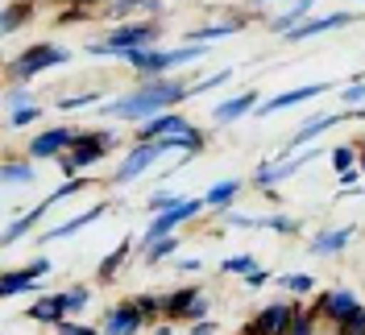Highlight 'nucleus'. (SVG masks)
Returning <instances> with one entry per match:
<instances>
[{
	"instance_id": "13",
	"label": "nucleus",
	"mask_w": 365,
	"mask_h": 335,
	"mask_svg": "<svg viewBox=\"0 0 365 335\" xmlns=\"http://www.w3.org/2000/svg\"><path fill=\"white\" fill-rule=\"evenodd\" d=\"M332 91V83H303V87H291V91H278V95H270L266 104H257V120H266V116H278V112L295 108V104H307V100H319V95H328Z\"/></svg>"
},
{
	"instance_id": "36",
	"label": "nucleus",
	"mask_w": 365,
	"mask_h": 335,
	"mask_svg": "<svg viewBox=\"0 0 365 335\" xmlns=\"http://www.w3.org/2000/svg\"><path fill=\"white\" fill-rule=\"evenodd\" d=\"M278 286H282V290L287 294H312L316 290V282H312V273H282V277H278Z\"/></svg>"
},
{
	"instance_id": "26",
	"label": "nucleus",
	"mask_w": 365,
	"mask_h": 335,
	"mask_svg": "<svg viewBox=\"0 0 365 335\" xmlns=\"http://www.w3.org/2000/svg\"><path fill=\"white\" fill-rule=\"evenodd\" d=\"M29 17H34V0H9V4H4V13H0V33H4V38H13Z\"/></svg>"
},
{
	"instance_id": "35",
	"label": "nucleus",
	"mask_w": 365,
	"mask_h": 335,
	"mask_svg": "<svg viewBox=\"0 0 365 335\" xmlns=\"http://www.w3.org/2000/svg\"><path fill=\"white\" fill-rule=\"evenodd\" d=\"M182 203V195H175V191H154V195H150V199H145V211H150V216H162V211H170V207H179Z\"/></svg>"
},
{
	"instance_id": "18",
	"label": "nucleus",
	"mask_w": 365,
	"mask_h": 335,
	"mask_svg": "<svg viewBox=\"0 0 365 335\" xmlns=\"http://www.w3.org/2000/svg\"><path fill=\"white\" fill-rule=\"evenodd\" d=\"M257 112V91H237V95H228L220 104H212V120L216 124H237V120H245Z\"/></svg>"
},
{
	"instance_id": "11",
	"label": "nucleus",
	"mask_w": 365,
	"mask_h": 335,
	"mask_svg": "<svg viewBox=\"0 0 365 335\" xmlns=\"http://www.w3.org/2000/svg\"><path fill=\"white\" fill-rule=\"evenodd\" d=\"M361 21V13H353V9H336V13H316V17H307V21L291 29L282 42H307V38H316V33H332V29H349V25Z\"/></svg>"
},
{
	"instance_id": "6",
	"label": "nucleus",
	"mask_w": 365,
	"mask_h": 335,
	"mask_svg": "<svg viewBox=\"0 0 365 335\" xmlns=\"http://www.w3.org/2000/svg\"><path fill=\"white\" fill-rule=\"evenodd\" d=\"M361 116H365V108H341V112H316V116H307L295 133L287 137V145L278 149V157H274V161H287V157H295V154H303V149H312V141H316L319 133L336 129V124H344V120H361Z\"/></svg>"
},
{
	"instance_id": "39",
	"label": "nucleus",
	"mask_w": 365,
	"mask_h": 335,
	"mask_svg": "<svg viewBox=\"0 0 365 335\" xmlns=\"http://www.w3.org/2000/svg\"><path fill=\"white\" fill-rule=\"evenodd\" d=\"M21 104H34V95H29V87H21V83H9V87H4V112L21 108Z\"/></svg>"
},
{
	"instance_id": "17",
	"label": "nucleus",
	"mask_w": 365,
	"mask_h": 335,
	"mask_svg": "<svg viewBox=\"0 0 365 335\" xmlns=\"http://www.w3.org/2000/svg\"><path fill=\"white\" fill-rule=\"evenodd\" d=\"M141 327H145V314L133 307V298H125V302L108 307V314H104V327H100V331H104V335H137Z\"/></svg>"
},
{
	"instance_id": "1",
	"label": "nucleus",
	"mask_w": 365,
	"mask_h": 335,
	"mask_svg": "<svg viewBox=\"0 0 365 335\" xmlns=\"http://www.w3.org/2000/svg\"><path fill=\"white\" fill-rule=\"evenodd\" d=\"M195 83H187L182 75H162V79H137L133 91H125V95H116L108 104H96L100 116H108V120H125V124H133L141 129L145 120H154L162 112H175L191 95Z\"/></svg>"
},
{
	"instance_id": "23",
	"label": "nucleus",
	"mask_w": 365,
	"mask_h": 335,
	"mask_svg": "<svg viewBox=\"0 0 365 335\" xmlns=\"http://www.w3.org/2000/svg\"><path fill=\"white\" fill-rule=\"evenodd\" d=\"M237 195H241V179H220L204 191V203H207V211L225 216V211H232V199Z\"/></svg>"
},
{
	"instance_id": "46",
	"label": "nucleus",
	"mask_w": 365,
	"mask_h": 335,
	"mask_svg": "<svg viewBox=\"0 0 365 335\" xmlns=\"http://www.w3.org/2000/svg\"><path fill=\"white\" fill-rule=\"evenodd\" d=\"M154 335H175V327H170V323H158V327H154Z\"/></svg>"
},
{
	"instance_id": "34",
	"label": "nucleus",
	"mask_w": 365,
	"mask_h": 335,
	"mask_svg": "<svg viewBox=\"0 0 365 335\" xmlns=\"http://www.w3.org/2000/svg\"><path fill=\"white\" fill-rule=\"evenodd\" d=\"M88 104H104V95H100V91H79V95H58V104H54V108H58V112H79V108H88Z\"/></svg>"
},
{
	"instance_id": "10",
	"label": "nucleus",
	"mask_w": 365,
	"mask_h": 335,
	"mask_svg": "<svg viewBox=\"0 0 365 335\" xmlns=\"http://www.w3.org/2000/svg\"><path fill=\"white\" fill-rule=\"evenodd\" d=\"M299 311H303L299 302H270V307H262V311L250 319L245 335H287Z\"/></svg>"
},
{
	"instance_id": "29",
	"label": "nucleus",
	"mask_w": 365,
	"mask_h": 335,
	"mask_svg": "<svg viewBox=\"0 0 365 335\" xmlns=\"http://www.w3.org/2000/svg\"><path fill=\"white\" fill-rule=\"evenodd\" d=\"M253 228H262V232H282V236H291V232H299V220H295V216H282V211H274V216H253Z\"/></svg>"
},
{
	"instance_id": "45",
	"label": "nucleus",
	"mask_w": 365,
	"mask_h": 335,
	"mask_svg": "<svg viewBox=\"0 0 365 335\" xmlns=\"http://www.w3.org/2000/svg\"><path fill=\"white\" fill-rule=\"evenodd\" d=\"M357 170H361V179H365V141L357 145Z\"/></svg>"
},
{
	"instance_id": "19",
	"label": "nucleus",
	"mask_w": 365,
	"mask_h": 335,
	"mask_svg": "<svg viewBox=\"0 0 365 335\" xmlns=\"http://www.w3.org/2000/svg\"><path fill=\"white\" fill-rule=\"evenodd\" d=\"M241 29H245V17L237 13V17H225V21L195 25V29L187 33V42H191V46H212V42H220V38H232V33H241Z\"/></svg>"
},
{
	"instance_id": "40",
	"label": "nucleus",
	"mask_w": 365,
	"mask_h": 335,
	"mask_svg": "<svg viewBox=\"0 0 365 335\" xmlns=\"http://www.w3.org/2000/svg\"><path fill=\"white\" fill-rule=\"evenodd\" d=\"M336 335H365V302L349 314V319H344L341 327H336Z\"/></svg>"
},
{
	"instance_id": "49",
	"label": "nucleus",
	"mask_w": 365,
	"mask_h": 335,
	"mask_svg": "<svg viewBox=\"0 0 365 335\" xmlns=\"http://www.w3.org/2000/svg\"><path fill=\"white\" fill-rule=\"evenodd\" d=\"M312 4H316V0H312Z\"/></svg>"
},
{
	"instance_id": "47",
	"label": "nucleus",
	"mask_w": 365,
	"mask_h": 335,
	"mask_svg": "<svg viewBox=\"0 0 365 335\" xmlns=\"http://www.w3.org/2000/svg\"><path fill=\"white\" fill-rule=\"evenodd\" d=\"M332 335H336V327H332Z\"/></svg>"
},
{
	"instance_id": "25",
	"label": "nucleus",
	"mask_w": 365,
	"mask_h": 335,
	"mask_svg": "<svg viewBox=\"0 0 365 335\" xmlns=\"http://www.w3.org/2000/svg\"><path fill=\"white\" fill-rule=\"evenodd\" d=\"M0 179H4L9 191H13V186H34V182H38V170H34L29 157H9L4 170H0Z\"/></svg>"
},
{
	"instance_id": "2",
	"label": "nucleus",
	"mask_w": 365,
	"mask_h": 335,
	"mask_svg": "<svg viewBox=\"0 0 365 335\" xmlns=\"http://www.w3.org/2000/svg\"><path fill=\"white\" fill-rule=\"evenodd\" d=\"M158 38H162L158 21H125V25H116V29H108L100 42H88L83 50H88L91 58H125L129 50H154Z\"/></svg>"
},
{
	"instance_id": "50",
	"label": "nucleus",
	"mask_w": 365,
	"mask_h": 335,
	"mask_svg": "<svg viewBox=\"0 0 365 335\" xmlns=\"http://www.w3.org/2000/svg\"><path fill=\"white\" fill-rule=\"evenodd\" d=\"M253 4H257V0H253Z\"/></svg>"
},
{
	"instance_id": "9",
	"label": "nucleus",
	"mask_w": 365,
	"mask_h": 335,
	"mask_svg": "<svg viewBox=\"0 0 365 335\" xmlns=\"http://www.w3.org/2000/svg\"><path fill=\"white\" fill-rule=\"evenodd\" d=\"M75 137H79V129H71V124L42 129V133H34L25 141V157H29V161H58V157L75 145Z\"/></svg>"
},
{
	"instance_id": "38",
	"label": "nucleus",
	"mask_w": 365,
	"mask_h": 335,
	"mask_svg": "<svg viewBox=\"0 0 365 335\" xmlns=\"http://www.w3.org/2000/svg\"><path fill=\"white\" fill-rule=\"evenodd\" d=\"M287 335H319V314L316 311H299Z\"/></svg>"
},
{
	"instance_id": "21",
	"label": "nucleus",
	"mask_w": 365,
	"mask_h": 335,
	"mask_svg": "<svg viewBox=\"0 0 365 335\" xmlns=\"http://www.w3.org/2000/svg\"><path fill=\"white\" fill-rule=\"evenodd\" d=\"M38 286H42V277H38V273H34L29 265H21V269H4V273H0V294H4V298L38 294Z\"/></svg>"
},
{
	"instance_id": "30",
	"label": "nucleus",
	"mask_w": 365,
	"mask_h": 335,
	"mask_svg": "<svg viewBox=\"0 0 365 335\" xmlns=\"http://www.w3.org/2000/svg\"><path fill=\"white\" fill-rule=\"evenodd\" d=\"M42 120V104H21V108L4 112V129H29Z\"/></svg>"
},
{
	"instance_id": "12",
	"label": "nucleus",
	"mask_w": 365,
	"mask_h": 335,
	"mask_svg": "<svg viewBox=\"0 0 365 335\" xmlns=\"http://www.w3.org/2000/svg\"><path fill=\"white\" fill-rule=\"evenodd\" d=\"M113 211V203L108 199H100V203H91L88 211H79V216H71V220H63L58 228H50V232H42V236H34L38 245H58V240H71L75 232H83V228H91L96 220H104Z\"/></svg>"
},
{
	"instance_id": "22",
	"label": "nucleus",
	"mask_w": 365,
	"mask_h": 335,
	"mask_svg": "<svg viewBox=\"0 0 365 335\" xmlns=\"http://www.w3.org/2000/svg\"><path fill=\"white\" fill-rule=\"evenodd\" d=\"M307 17H316V4H312V0H295L291 9H282V13H274V17H270V33L287 38V33H291V29H299Z\"/></svg>"
},
{
	"instance_id": "48",
	"label": "nucleus",
	"mask_w": 365,
	"mask_h": 335,
	"mask_svg": "<svg viewBox=\"0 0 365 335\" xmlns=\"http://www.w3.org/2000/svg\"><path fill=\"white\" fill-rule=\"evenodd\" d=\"M357 4H365V0H357Z\"/></svg>"
},
{
	"instance_id": "43",
	"label": "nucleus",
	"mask_w": 365,
	"mask_h": 335,
	"mask_svg": "<svg viewBox=\"0 0 365 335\" xmlns=\"http://www.w3.org/2000/svg\"><path fill=\"white\" fill-rule=\"evenodd\" d=\"M170 269H179V273H195V269H204V261H200V257H175Z\"/></svg>"
},
{
	"instance_id": "7",
	"label": "nucleus",
	"mask_w": 365,
	"mask_h": 335,
	"mask_svg": "<svg viewBox=\"0 0 365 335\" xmlns=\"http://www.w3.org/2000/svg\"><path fill=\"white\" fill-rule=\"evenodd\" d=\"M204 211H207V203H204V195H200V199H182L179 207H170V211L154 216V220H150V228H145V236H137V252H145V248L154 245V240H162V236H175L182 223L200 220Z\"/></svg>"
},
{
	"instance_id": "32",
	"label": "nucleus",
	"mask_w": 365,
	"mask_h": 335,
	"mask_svg": "<svg viewBox=\"0 0 365 335\" xmlns=\"http://www.w3.org/2000/svg\"><path fill=\"white\" fill-rule=\"evenodd\" d=\"M253 269H257V257H253V252H232V257L220 261V273H232V277H245Z\"/></svg>"
},
{
	"instance_id": "33",
	"label": "nucleus",
	"mask_w": 365,
	"mask_h": 335,
	"mask_svg": "<svg viewBox=\"0 0 365 335\" xmlns=\"http://www.w3.org/2000/svg\"><path fill=\"white\" fill-rule=\"evenodd\" d=\"M328 161H332L336 179H341V174H349V170H357V145H336V149L328 154Z\"/></svg>"
},
{
	"instance_id": "24",
	"label": "nucleus",
	"mask_w": 365,
	"mask_h": 335,
	"mask_svg": "<svg viewBox=\"0 0 365 335\" xmlns=\"http://www.w3.org/2000/svg\"><path fill=\"white\" fill-rule=\"evenodd\" d=\"M204 298L200 286H179V290L166 294V319H187L191 323V311H195V302Z\"/></svg>"
},
{
	"instance_id": "28",
	"label": "nucleus",
	"mask_w": 365,
	"mask_h": 335,
	"mask_svg": "<svg viewBox=\"0 0 365 335\" xmlns=\"http://www.w3.org/2000/svg\"><path fill=\"white\" fill-rule=\"evenodd\" d=\"M182 248V236H162V240H154V245L141 252V261L154 269V265H166V261H175Z\"/></svg>"
},
{
	"instance_id": "27",
	"label": "nucleus",
	"mask_w": 365,
	"mask_h": 335,
	"mask_svg": "<svg viewBox=\"0 0 365 335\" xmlns=\"http://www.w3.org/2000/svg\"><path fill=\"white\" fill-rule=\"evenodd\" d=\"M129 257H133V240L125 236V240H120V245H116L113 252H108V257H104V261L96 265V277H100V282H113L116 273H120V265H125Z\"/></svg>"
},
{
	"instance_id": "15",
	"label": "nucleus",
	"mask_w": 365,
	"mask_h": 335,
	"mask_svg": "<svg viewBox=\"0 0 365 335\" xmlns=\"http://www.w3.org/2000/svg\"><path fill=\"white\" fill-rule=\"evenodd\" d=\"M357 307H361V298H357L353 290H324L316 298V307H312V311H316L319 319H328L332 327H341V323L357 311Z\"/></svg>"
},
{
	"instance_id": "51",
	"label": "nucleus",
	"mask_w": 365,
	"mask_h": 335,
	"mask_svg": "<svg viewBox=\"0 0 365 335\" xmlns=\"http://www.w3.org/2000/svg\"><path fill=\"white\" fill-rule=\"evenodd\" d=\"M241 335H245V331H241Z\"/></svg>"
},
{
	"instance_id": "5",
	"label": "nucleus",
	"mask_w": 365,
	"mask_h": 335,
	"mask_svg": "<svg viewBox=\"0 0 365 335\" xmlns=\"http://www.w3.org/2000/svg\"><path fill=\"white\" fill-rule=\"evenodd\" d=\"M71 54L63 50V46H54V42H34L29 50H21L13 63H9V83H21V87H29L38 75H46V70H54V67H63Z\"/></svg>"
},
{
	"instance_id": "44",
	"label": "nucleus",
	"mask_w": 365,
	"mask_h": 335,
	"mask_svg": "<svg viewBox=\"0 0 365 335\" xmlns=\"http://www.w3.org/2000/svg\"><path fill=\"white\" fill-rule=\"evenodd\" d=\"M187 335H216V323H212V319H200V323H191Z\"/></svg>"
},
{
	"instance_id": "42",
	"label": "nucleus",
	"mask_w": 365,
	"mask_h": 335,
	"mask_svg": "<svg viewBox=\"0 0 365 335\" xmlns=\"http://www.w3.org/2000/svg\"><path fill=\"white\" fill-rule=\"evenodd\" d=\"M270 282H274V273L262 269V265L253 269V273H245V286H250V290H262V286H270Z\"/></svg>"
},
{
	"instance_id": "14",
	"label": "nucleus",
	"mask_w": 365,
	"mask_h": 335,
	"mask_svg": "<svg viewBox=\"0 0 365 335\" xmlns=\"http://www.w3.org/2000/svg\"><path fill=\"white\" fill-rule=\"evenodd\" d=\"M195 124L182 116L179 108L175 112H162V116H154V120H145L141 129H133V141H162V137H182V133H191Z\"/></svg>"
},
{
	"instance_id": "16",
	"label": "nucleus",
	"mask_w": 365,
	"mask_h": 335,
	"mask_svg": "<svg viewBox=\"0 0 365 335\" xmlns=\"http://www.w3.org/2000/svg\"><path fill=\"white\" fill-rule=\"evenodd\" d=\"M353 236H357V223L324 228V232H316V236L307 240V252H312V257H336V252H344V248L353 245Z\"/></svg>"
},
{
	"instance_id": "31",
	"label": "nucleus",
	"mask_w": 365,
	"mask_h": 335,
	"mask_svg": "<svg viewBox=\"0 0 365 335\" xmlns=\"http://www.w3.org/2000/svg\"><path fill=\"white\" fill-rule=\"evenodd\" d=\"M341 104H349V108H365V70H353V79H349L344 91H341Z\"/></svg>"
},
{
	"instance_id": "4",
	"label": "nucleus",
	"mask_w": 365,
	"mask_h": 335,
	"mask_svg": "<svg viewBox=\"0 0 365 335\" xmlns=\"http://www.w3.org/2000/svg\"><path fill=\"white\" fill-rule=\"evenodd\" d=\"M88 302H91V290H88V286L54 290V294H42L38 302H29V307H25V319H29V323H46V327H58L63 319L88 311Z\"/></svg>"
},
{
	"instance_id": "20",
	"label": "nucleus",
	"mask_w": 365,
	"mask_h": 335,
	"mask_svg": "<svg viewBox=\"0 0 365 335\" xmlns=\"http://www.w3.org/2000/svg\"><path fill=\"white\" fill-rule=\"evenodd\" d=\"M50 207H54V203H50V199H42L38 207H29L25 216H17V220H9V223H4V248L21 245V240H25V232H34V228L42 223V216L50 211Z\"/></svg>"
},
{
	"instance_id": "41",
	"label": "nucleus",
	"mask_w": 365,
	"mask_h": 335,
	"mask_svg": "<svg viewBox=\"0 0 365 335\" xmlns=\"http://www.w3.org/2000/svg\"><path fill=\"white\" fill-rule=\"evenodd\" d=\"M54 331L58 335H104V331H96V327H88V323H75V319H63Z\"/></svg>"
},
{
	"instance_id": "37",
	"label": "nucleus",
	"mask_w": 365,
	"mask_h": 335,
	"mask_svg": "<svg viewBox=\"0 0 365 335\" xmlns=\"http://www.w3.org/2000/svg\"><path fill=\"white\" fill-rule=\"evenodd\" d=\"M232 75H237V70H232V67L216 70V75H207V79H200V83H195V87H191V95H207V91L225 87V83H228V79H232Z\"/></svg>"
},
{
	"instance_id": "8",
	"label": "nucleus",
	"mask_w": 365,
	"mask_h": 335,
	"mask_svg": "<svg viewBox=\"0 0 365 335\" xmlns=\"http://www.w3.org/2000/svg\"><path fill=\"white\" fill-rule=\"evenodd\" d=\"M162 154H166V149H162V141H133V145H129V154L120 157V166L113 170V179H108V182H113V186H129V182H137L150 166H158Z\"/></svg>"
},
{
	"instance_id": "3",
	"label": "nucleus",
	"mask_w": 365,
	"mask_h": 335,
	"mask_svg": "<svg viewBox=\"0 0 365 335\" xmlns=\"http://www.w3.org/2000/svg\"><path fill=\"white\" fill-rule=\"evenodd\" d=\"M116 145H120V137H116L113 129H83V133L75 137V145L58 157L63 179H79V170H88V166H96V161H104Z\"/></svg>"
}]
</instances>
